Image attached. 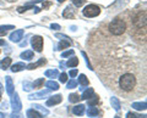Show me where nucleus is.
<instances>
[{
	"instance_id": "obj_1",
	"label": "nucleus",
	"mask_w": 147,
	"mask_h": 118,
	"mask_svg": "<svg viewBox=\"0 0 147 118\" xmlns=\"http://www.w3.org/2000/svg\"><path fill=\"white\" fill-rule=\"evenodd\" d=\"M136 85V78L132 73H124L120 78H119V88L123 91L129 93L132 91Z\"/></svg>"
},
{
	"instance_id": "obj_2",
	"label": "nucleus",
	"mask_w": 147,
	"mask_h": 118,
	"mask_svg": "<svg viewBox=\"0 0 147 118\" xmlns=\"http://www.w3.org/2000/svg\"><path fill=\"white\" fill-rule=\"evenodd\" d=\"M108 29L114 35H121L126 29V25L121 19H114L108 26Z\"/></svg>"
},
{
	"instance_id": "obj_3",
	"label": "nucleus",
	"mask_w": 147,
	"mask_h": 118,
	"mask_svg": "<svg viewBox=\"0 0 147 118\" xmlns=\"http://www.w3.org/2000/svg\"><path fill=\"white\" fill-rule=\"evenodd\" d=\"M132 25H134L136 30H144L146 29V11H140L132 19Z\"/></svg>"
},
{
	"instance_id": "obj_4",
	"label": "nucleus",
	"mask_w": 147,
	"mask_h": 118,
	"mask_svg": "<svg viewBox=\"0 0 147 118\" xmlns=\"http://www.w3.org/2000/svg\"><path fill=\"white\" fill-rule=\"evenodd\" d=\"M82 13H84V16H86V17H97L100 13V9H99V6L94 5V4H90V5H87L84 10H82Z\"/></svg>"
},
{
	"instance_id": "obj_5",
	"label": "nucleus",
	"mask_w": 147,
	"mask_h": 118,
	"mask_svg": "<svg viewBox=\"0 0 147 118\" xmlns=\"http://www.w3.org/2000/svg\"><path fill=\"white\" fill-rule=\"evenodd\" d=\"M31 44L37 52H40L43 50V38L40 37V35H34V37H32Z\"/></svg>"
},
{
	"instance_id": "obj_6",
	"label": "nucleus",
	"mask_w": 147,
	"mask_h": 118,
	"mask_svg": "<svg viewBox=\"0 0 147 118\" xmlns=\"http://www.w3.org/2000/svg\"><path fill=\"white\" fill-rule=\"evenodd\" d=\"M11 106L13 108V112H20L21 107H22V103H21V100L18 97V94L15 93L12 94V97H11Z\"/></svg>"
},
{
	"instance_id": "obj_7",
	"label": "nucleus",
	"mask_w": 147,
	"mask_h": 118,
	"mask_svg": "<svg viewBox=\"0 0 147 118\" xmlns=\"http://www.w3.org/2000/svg\"><path fill=\"white\" fill-rule=\"evenodd\" d=\"M22 35H24V29H17L10 34V40L13 43H18L22 39Z\"/></svg>"
},
{
	"instance_id": "obj_8",
	"label": "nucleus",
	"mask_w": 147,
	"mask_h": 118,
	"mask_svg": "<svg viewBox=\"0 0 147 118\" xmlns=\"http://www.w3.org/2000/svg\"><path fill=\"white\" fill-rule=\"evenodd\" d=\"M61 95H55V96H52L48 101H47V106H53V105H58V103L61 102Z\"/></svg>"
},
{
	"instance_id": "obj_9",
	"label": "nucleus",
	"mask_w": 147,
	"mask_h": 118,
	"mask_svg": "<svg viewBox=\"0 0 147 118\" xmlns=\"http://www.w3.org/2000/svg\"><path fill=\"white\" fill-rule=\"evenodd\" d=\"M63 16L65 17V19H74L75 17V10L72 9V6H67L65 10H64V12H63Z\"/></svg>"
},
{
	"instance_id": "obj_10",
	"label": "nucleus",
	"mask_w": 147,
	"mask_h": 118,
	"mask_svg": "<svg viewBox=\"0 0 147 118\" xmlns=\"http://www.w3.org/2000/svg\"><path fill=\"white\" fill-rule=\"evenodd\" d=\"M49 89L48 90H43V91H39V93H36V94H32L28 96L30 100H33V99H43L44 96H47V95H49Z\"/></svg>"
},
{
	"instance_id": "obj_11",
	"label": "nucleus",
	"mask_w": 147,
	"mask_h": 118,
	"mask_svg": "<svg viewBox=\"0 0 147 118\" xmlns=\"http://www.w3.org/2000/svg\"><path fill=\"white\" fill-rule=\"evenodd\" d=\"M27 117H30V118H43V115L39 113L37 110H34V108H30V110H27Z\"/></svg>"
},
{
	"instance_id": "obj_12",
	"label": "nucleus",
	"mask_w": 147,
	"mask_h": 118,
	"mask_svg": "<svg viewBox=\"0 0 147 118\" xmlns=\"http://www.w3.org/2000/svg\"><path fill=\"white\" fill-rule=\"evenodd\" d=\"M85 110H86V106L85 105H77L72 108V113L76 116H81L85 113Z\"/></svg>"
},
{
	"instance_id": "obj_13",
	"label": "nucleus",
	"mask_w": 147,
	"mask_h": 118,
	"mask_svg": "<svg viewBox=\"0 0 147 118\" xmlns=\"http://www.w3.org/2000/svg\"><path fill=\"white\" fill-rule=\"evenodd\" d=\"M6 93L9 95L13 94V84H12L11 77H6Z\"/></svg>"
},
{
	"instance_id": "obj_14",
	"label": "nucleus",
	"mask_w": 147,
	"mask_h": 118,
	"mask_svg": "<svg viewBox=\"0 0 147 118\" xmlns=\"http://www.w3.org/2000/svg\"><path fill=\"white\" fill-rule=\"evenodd\" d=\"M11 65V58L10 57H5L4 60L0 61V68L1 70H7Z\"/></svg>"
},
{
	"instance_id": "obj_15",
	"label": "nucleus",
	"mask_w": 147,
	"mask_h": 118,
	"mask_svg": "<svg viewBox=\"0 0 147 118\" xmlns=\"http://www.w3.org/2000/svg\"><path fill=\"white\" fill-rule=\"evenodd\" d=\"M45 62H47V60H45V58H40L38 62H36V63H30V65L27 66L26 68H27V70H34V68H37V67H39V66L44 65Z\"/></svg>"
},
{
	"instance_id": "obj_16",
	"label": "nucleus",
	"mask_w": 147,
	"mask_h": 118,
	"mask_svg": "<svg viewBox=\"0 0 147 118\" xmlns=\"http://www.w3.org/2000/svg\"><path fill=\"white\" fill-rule=\"evenodd\" d=\"M94 94V90H93V88H88V89H86L85 91H84V94H82V100H88L90 97H92V95Z\"/></svg>"
},
{
	"instance_id": "obj_17",
	"label": "nucleus",
	"mask_w": 147,
	"mask_h": 118,
	"mask_svg": "<svg viewBox=\"0 0 147 118\" xmlns=\"http://www.w3.org/2000/svg\"><path fill=\"white\" fill-rule=\"evenodd\" d=\"M71 45V40H65V39H63L60 43L58 44V46H57V49L55 50H63V49H65V48H67V46H70Z\"/></svg>"
},
{
	"instance_id": "obj_18",
	"label": "nucleus",
	"mask_w": 147,
	"mask_h": 118,
	"mask_svg": "<svg viewBox=\"0 0 147 118\" xmlns=\"http://www.w3.org/2000/svg\"><path fill=\"white\" fill-rule=\"evenodd\" d=\"M146 107H147L146 101H144V102H134V103H132V108H135V110H139V111L146 110Z\"/></svg>"
},
{
	"instance_id": "obj_19",
	"label": "nucleus",
	"mask_w": 147,
	"mask_h": 118,
	"mask_svg": "<svg viewBox=\"0 0 147 118\" xmlns=\"http://www.w3.org/2000/svg\"><path fill=\"white\" fill-rule=\"evenodd\" d=\"M24 68H26V66H25V63H22V62L15 63V65L11 66V71L12 72H20V71H22Z\"/></svg>"
},
{
	"instance_id": "obj_20",
	"label": "nucleus",
	"mask_w": 147,
	"mask_h": 118,
	"mask_svg": "<svg viewBox=\"0 0 147 118\" xmlns=\"http://www.w3.org/2000/svg\"><path fill=\"white\" fill-rule=\"evenodd\" d=\"M44 74L48 78H57V77H59V72L58 70H48V71H45Z\"/></svg>"
},
{
	"instance_id": "obj_21",
	"label": "nucleus",
	"mask_w": 147,
	"mask_h": 118,
	"mask_svg": "<svg viewBox=\"0 0 147 118\" xmlns=\"http://www.w3.org/2000/svg\"><path fill=\"white\" fill-rule=\"evenodd\" d=\"M45 87H47L49 90H58L59 89V84L57 83V82L54 80H49L45 83Z\"/></svg>"
},
{
	"instance_id": "obj_22",
	"label": "nucleus",
	"mask_w": 147,
	"mask_h": 118,
	"mask_svg": "<svg viewBox=\"0 0 147 118\" xmlns=\"http://www.w3.org/2000/svg\"><path fill=\"white\" fill-rule=\"evenodd\" d=\"M33 51H31V50H27V51H24L21 54V58H24V60H32L33 58Z\"/></svg>"
},
{
	"instance_id": "obj_23",
	"label": "nucleus",
	"mask_w": 147,
	"mask_h": 118,
	"mask_svg": "<svg viewBox=\"0 0 147 118\" xmlns=\"http://www.w3.org/2000/svg\"><path fill=\"white\" fill-rule=\"evenodd\" d=\"M87 115H88L90 117H96V116L99 115V110H98L97 107L92 106V107L88 108V111H87Z\"/></svg>"
},
{
	"instance_id": "obj_24",
	"label": "nucleus",
	"mask_w": 147,
	"mask_h": 118,
	"mask_svg": "<svg viewBox=\"0 0 147 118\" xmlns=\"http://www.w3.org/2000/svg\"><path fill=\"white\" fill-rule=\"evenodd\" d=\"M9 29H15V27L11 25H6V26H0V35H5V33Z\"/></svg>"
},
{
	"instance_id": "obj_25",
	"label": "nucleus",
	"mask_w": 147,
	"mask_h": 118,
	"mask_svg": "<svg viewBox=\"0 0 147 118\" xmlns=\"http://www.w3.org/2000/svg\"><path fill=\"white\" fill-rule=\"evenodd\" d=\"M77 65H79V60H77V57L74 56V57H71L70 60L67 61V63L65 66H67V67H76Z\"/></svg>"
},
{
	"instance_id": "obj_26",
	"label": "nucleus",
	"mask_w": 147,
	"mask_h": 118,
	"mask_svg": "<svg viewBox=\"0 0 147 118\" xmlns=\"http://www.w3.org/2000/svg\"><path fill=\"white\" fill-rule=\"evenodd\" d=\"M79 83L82 85V87H87L90 82H88V79H87V77L85 74H80V77H79Z\"/></svg>"
},
{
	"instance_id": "obj_27",
	"label": "nucleus",
	"mask_w": 147,
	"mask_h": 118,
	"mask_svg": "<svg viewBox=\"0 0 147 118\" xmlns=\"http://www.w3.org/2000/svg\"><path fill=\"white\" fill-rule=\"evenodd\" d=\"M66 88L67 89H74V88H76L77 87V84H79V82H77L76 79H70V80H69V82H66Z\"/></svg>"
},
{
	"instance_id": "obj_28",
	"label": "nucleus",
	"mask_w": 147,
	"mask_h": 118,
	"mask_svg": "<svg viewBox=\"0 0 147 118\" xmlns=\"http://www.w3.org/2000/svg\"><path fill=\"white\" fill-rule=\"evenodd\" d=\"M110 102H112L113 107L115 108L117 111H119V110H120V102H119V100H118L117 97H112V99H110Z\"/></svg>"
},
{
	"instance_id": "obj_29",
	"label": "nucleus",
	"mask_w": 147,
	"mask_h": 118,
	"mask_svg": "<svg viewBox=\"0 0 147 118\" xmlns=\"http://www.w3.org/2000/svg\"><path fill=\"white\" fill-rule=\"evenodd\" d=\"M43 84H44V78H39V79L34 80V83H32V87L33 88H40Z\"/></svg>"
},
{
	"instance_id": "obj_30",
	"label": "nucleus",
	"mask_w": 147,
	"mask_h": 118,
	"mask_svg": "<svg viewBox=\"0 0 147 118\" xmlns=\"http://www.w3.org/2000/svg\"><path fill=\"white\" fill-rule=\"evenodd\" d=\"M33 108H34V110H37V111H40V112H42V115H48V113H49V111L47 110V108H44L43 106H40V105H34Z\"/></svg>"
},
{
	"instance_id": "obj_31",
	"label": "nucleus",
	"mask_w": 147,
	"mask_h": 118,
	"mask_svg": "<svg viewBox=\"0 0 147 118\" xmlns=\"http://www.w3.org/2000/svg\"><path fill=\"white\" fill-rule=\"evenodd\" d=\"M80 99L81 97H79V95H77V94H70V96H69V101L75 103L77 101H80Z\"/></svg>"
},
{
	"instance_id": "obj_32",
	"label": "nucleus",
	"mask_w": 147,
	"mask_h": 118,
	"mask_svg": "<svg viewBox=\"0 0 147 118\" xmlns=\"http://www.w3.org/2000/svg\"><path fill=\"white\" fill-rule=\"evenodd\" d=\"M32 89H33V87H32V83H30L28 80L24 82V90H25V91H31Z\"/></svg>"
},
{
	"instance_id": "obj_33",
	"label": "nucleus",
	"mask_w": 147,
	"mask_h": 118,
	"mask_svg": "<svg viewBox=\"0 0 147 118\" xmlns=\"http://www.w3.org/2000/svg\"><path fill=\"white\" fill-rule=\"evenodd\" d=\"M98 101H99V99H98L97 95H96L94 99H88V105H90V106H94Z\"/></svg>"
},
{
	"instance_id": "obj_34",
	"label": "nucleus",
	"mask_w": 147,
	"mask_h": 118,
	"mask_svg": "<svg viewBox=\"0 0 147 118\" xmlns=\"http://www.w3.org/2000/svg\"><path fill=\"white\" fill-rule=\"evenodd\" d=\"M27 9H33V6L32 5H26V6H20L17 9V11L20 12V13H22V12H25V11H27Z\"/></svg>"
},
{
	"instance_id": "obj_35",
	"label": "nucleus",
	"mask_w": 147,
	"mask_h": 118,
	"mask_svg": "<svg viewBox=\"0 0 147 118\" xmlns=\"http://www.w3.org/2000/svg\"><path fill=\"white\" fill-rule=\"evenodd\" d=\"M146 116H139V115H135L132 112H129L126 115V118H145Z\"/></svg>"
},
{
	"instance_id": "obj_36",
	"label": "nucleus",
	"mask_w": 147,
	"mask_h": 118,
	"mask_svg": "<svg viewBox=\"0 0 147 118\" xmlns=\"http://www.w3.org/2000/svg\"><path fill=\"white\" fill-rule=\"evenodd\" d=\"M59 80H60L61 83H66L67 82V74L66 73H61L60 76H59Z\"/></svg>"
},
{
	"instance_id": "obj_37",
	"label": "nucleus",
	"mask_w": 147,
	"mask_h": 118,
	"mask_svg": "<svg viewBox=\"0 0 147 118\" xmlns=\"http://www.w3.org/2000/svg\"><path fill=\"white\" fill-rule=\"evenodd\" d=\"M71 55H74V50H67V51H64V52L61 54V56H63L64 58H66V57L71 56Z\"/></svg>"
},
{
	"instance_id": "obj_38",
	"label": "nucleus",
	"mask_w": 147,
	"mask_h": 118,
	"mask_svg": "<svg viewBox=\"0 0 147 118\" xmlns=\"http://www.w3.org/2000/svg\"><path fill=\"white\" fill-rule=\"evenodd\" d=\"M86 1V0H72V3H74V5L77 6V7H80L84 5V3Z\"/></svg>"
},
{
	"instance_id": "obj_39",
	"label": "nucleus",
	"mask_w": 147,
	"mask_h": 118,
	"mask_svg": "<svg viewBox=\"0 0 147 118\" xmlns=\"http://www.w3.org/2000/svg\"><path fill=\"white\" fill-rule=\"evenodd\" d=\"M11 118H24V116H22L20 112H13L11 115Z\"/></svg>"
},
{
	"instance_id": "obj_40",
	"label": "nucleus",
	"mask_w": 147,
	"mask_h": 118,
	"mask_svg": "<svg viewBox=\"0 0 147 118\" xmlns=\"http://www.w3.org/2000/svg\"><path fill=\"white\" fill-rule=\"evenodd\" d=\"M50 28L54 29V30H58V29H60V26L57 25V23H52L50 25Z\"/></svg>"
},
{
	"instance_id": "obj_41",
	"label": "nucleus",
	"mask_w": 147,
	"mask_h": 118,
	"mask_svg": "<svg viewBox=\"0 0 147 118\" xmlns=\"http://www.w3.org/2000/svg\"><path fill=\"white\" fill-rule=\"evenodd\" d=\"M57 38H63V39H65V40H70V38L66 37V35H63V34H57Z\"/></svg>"
},
{
	"instance_id": "obj_42",
	"label": "nucleus",
	"mask_w": 147,
	"mask_h": 118,
	"mask_svg": "<svg viewBox=\"0 0 147 118\" xmlns=\"http://www.w3.org/2000/svg\"><path fill=\"white\" fill-rule=\"evenodd\" d=\"M76 74H77V70H71L70 71V76L72 77V78L74 77H76Z\"/></svg>"
},
{
	"instance_id": "obj_43",
	"label": "nucleus",
	"mask_w": 147,
	"mask_h": 118,
	"mask_svg": "<svg viewBox=\"0 0 147 118\" xmlns=\"http://www.w3.org/2000/svg\"><path fill=\"white\" fill-rule=\"evenodd\" d=\"M0 118H9V116L6 115V113H4V112H0Z\"/></svg>"
},
{
	"instance_id": "obj_44",
	"label": "nucleus",
	"mask_w": 147,
	"mask_h": 118,
	"mask_svg": "<svg viewBox=\"0 0 147 118\" xmlns=\"http://www.w3.org/2000/svg\"><path fill=\"white\" fill-rule=\"evenodd\" d=\"M50 4H52V3H50V1H48V3H45V4H43V7H44V9H47L48 6H50Z\"/></svg>"
},
{
	"instance_id": "obj_45",
	"label": "nucleus",
	"mask_w": 147,
	"mask_h": 118,
	"mask_svg": "<svg viewBox=\"0 0 147 118\" xmlns=\"http://www.w3.org/2000/svg\"><path fill=\"white\" fill-rule=\"evenodd\" d=\"M33 11H34L36 13H38V12L40 11V9H39V7H33Z\"/></svg>"
},
{
	"instance_id": "obj_46",
	"label": "nucleus",
	"mask_w": 147,
	"mask_h": 118,
	"mask_svg": "<svg viewBox=\"0 0 147 118\" xmlns=\"http://www.w3.org/2000/svg\"><path fill=\"white\" fill-rule=\"evenodd\" d=\"M20 45H21V46H26V45H27V42L25 40V42H22V43H21Z\"/></svg>"
},
{
	"instance_id": "obj_47",
	"label": "nucleus",
	"mask_w": 147,
	"mask_h": 118,
	"mask_svg": "<svg viewBox=\"0 0 147 118\" xmlns=\"http://www.w3.org/2000/svg\"><path fill=\"white\" fill-rule=\"evenodd\" d=\"M0 45H5V42H4V40H0Z\"/></svg>"
},
{
	"instance_id": "obj_48",
	"label": "nucleus",
	"mask_w": 147,
	"mask_h": 118,
	"mask_svg": "<svg viewBox=\"0 0 147 118\" xmlns=\"http://www.w3.org/2000/svg\"><path fill=\"white\" fill-rule=\"evenodd\" d=\"M6 1H9V3H13V1H16V0H6Z\"/></svg>"
},
{
	"instance_id": "obj_49",
	"label": "nucleus",
	"mask_w": 147,
	"mask_h": 118,
	"mask_svg": "<svg viewBox=\"0 0 147 118\" xmlns=\"http://www.w3.org/2000/svg\"><path fill=\"white\" fill-rule=\"evenodd\" d=\"M1 91H3V89H0V100H1Z\"/></svg>"
},
{
	"instance_id": "obj_50",
	"label": "nucleus",
	"mask_w": 147,
	"mask_h": 118,
	"mask_svg": "<svg viewBox=\"0 0 147 118\" xmlns=\"http://www.w3.org/2000/svg\"><path fill=\"white\" fill-rule=\"evenodd\" d=\"M59 3H64V1H66V0H58Z\"/></svg>"
},
{
	"instance_id": "obj_51",
	"label": "nucleus",
	"mask_w": 147,
	"mask_h": 118,
	"mask_svg": "<svg viewBox=\"0 0 147 118\" xmlns=\"http://www.w3.org/2000/svg\"><path fill=\"white\" fill-rule=\"evenodd\" d=\"M115 118H119V117H118V116H117V117H115Z\"/></svg>"
}]
</instances>
